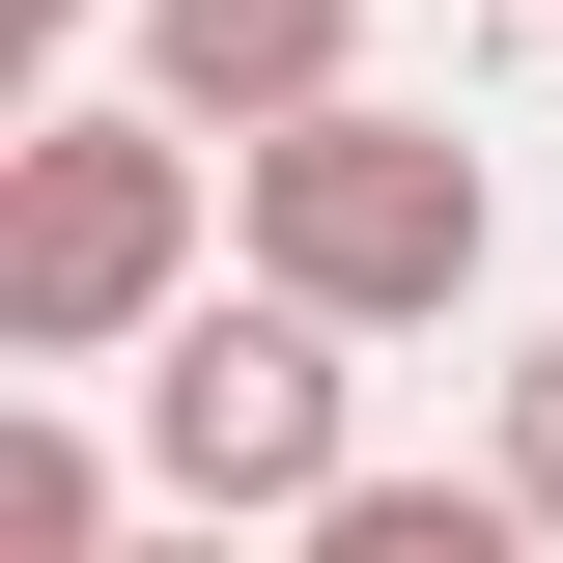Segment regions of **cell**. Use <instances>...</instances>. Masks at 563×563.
<instances>
[{
  "label": "cell",
  "mask_w": 563,
  "mask_h": 563,
  "mask_svg": "<svg viewBox=\"0 0 563 563\" xmlns=\"http://www.w3.org/2000/svg\"><path fill=\"white\" fill-rule=\"evenodd\" d=\"M225 310V141H169L141 85H85V113H0V366L29 395H85V366H169Z\"/></svg>",
  "instance_id": "obj_1"
},
{
  "label": "cell",
  "mask_w": 563,
  "mask_h": 563,
  "mask_svg": "<svg viewBox=\"0 0 563 563\" xmlns=\"http://www.w3.org/2000/svg\"><path fill=\"white\" fill-rule=\"evenodd\" d=\"M225 282H254V310H310V339H451V310L507 282V169H479L451 113H395V85H366V113H310V141H254V169H225Z\"/></svg>",
  "instance_id": "obj_2"
},
{
  "label": "cell",
  "mask_w": 563,
  "mask_h": 563,
  "mask_svg": "<svg viewBox=\"0 0 563 563\" xmlns=\"http://www.w3.org/2000/svg\"><path fill=\"white\" fill-rule=\"evenodd\" d=\"M113 451H141V507H169V536H310V507L366 479V339H310V310H254V282H225L198 339L113 395Z\"/></svg>",
  "instance_id": "obj_3"
},
{
  "label": "cell",
  "mask_w": 563,
  "mask_h": 563,
  "mask_svg": "<svg viewBox=\"0 0 563 563\" xmlns=\"http://www.w3.org/2000/svg\"><path fill=\"white\" fill-rule=\"evenodd\" d=\"M113 85H141L169 141H225V169H254V141L366 113V0H141V29H113Z\"/></svg>",
  "instance_id": "obj_4"
},
{
  "label": "cell",
  "mask_w": 563,
  "mask_h": 563,
  "mask_svg": "<svg viewBox=\"0 0 563 563\" xmlns=\"http://www.w3.org/2000/svg\"><path fill=\"white\" fill-rule=\"evenodd\" d=\"M141 536H169V507H141V451H113L85 395L0 422V563H141Z\"/></svg>",
  "instance_id": "obj_5"
},
{
  "label": "cell",
  "mask_w": 563,
  "mask_h": 563,
  "mask_svg": "<svg viewBox=\"0 0 563 563\" xmlns=\"http://www.w3.org/2000/svg\"><path fill=\"white\" fill-rule=\"evenodd\" d=\"M282 563H563V536H536V507H507V479H395V451H366V479L310 507V536H282Z\"/></svg>",
  "instance_id": "obj_6"
},
{
  "label": "cell",
  "mask_w": 563,
  "mask_h": 563,
  "mask_svg": "<svg viewBox=\"0 0 563 563\" xmlns=\"http://www.w3.org/2000/svg\"><path fill=\"white\" fill-rule=\"evenodd\" d=\"M479 479H507V507H536V536H563V310H536V339L479 366Z\"/></svg>",
  "instance_id": "obj_7"
},
{
  "label": "cell",
  "mask_w": 563,
  "mask_h": 563,
  "mask_svg": "<svg viewBox=\"0 0 563 563\" xmlns=\"http://www.w3.org/2000/svg\"><path fill=\"white\" fill-rule=\"evenodd\" d=\"M85 29H141V0H0V57H29V113H85Z\"/></svg>",
  "instance_id": "obj_8"
},
{
  "label": "cell",
  "mask_w": 563,
  "mask_h": 563,
  "mask_svg": "<svg viewBox=\"0 0 563 563\" xmlns=\"http://www.w3.org/2000/svg\"><path fill=\"white\" fill-rule=\"evenodd\" d=\"M141 563H282V536H141Z\"/></svg>",
  "instance_id": "obj_9"
}]
</instances>
